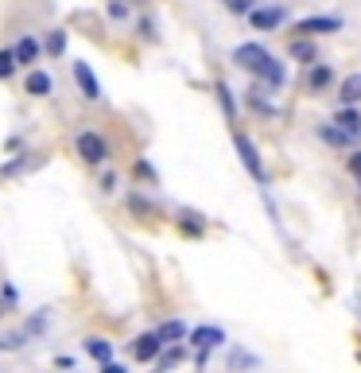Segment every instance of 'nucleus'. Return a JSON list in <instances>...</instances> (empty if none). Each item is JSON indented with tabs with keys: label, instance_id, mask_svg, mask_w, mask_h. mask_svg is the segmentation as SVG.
Masks as SVG:
<instances>
[{
	"label": "nucleus",
	"instance_id": "1",
	"mask_svg": "<svg viewBox=\"0 0 361 373\" xmlns=\"http://www.w3.org/2000/svg\"><path fill=\"white\" fill-rule=\"evenodd\" d=\"M233 63H237L241 70H252V74H261L268 86H280V82H284V67H280V63L261 47V43H241V47L233 51Z\"/></svg>",
	"mask_w": 361,
	"mask_h": 373
},
{
	"label": "nucleus",
	"instance_id": "2",
	"mask_svg": "<svg viewBox=\"0 0 361 373\" xmlns=\"http://www.w3.org/2000/svg\"><path fill=\"white\" fill-rule=\"evenodd\" d=\"M78 156H82L86 164H101V159L109 156V148H105V140H101L97 133H82L78 136Z\"/></svg>",
	"mask_w": 361,
	"mask_h": 373
},
{
	"label": "nucleus",
	"instance_id": "3",
	"mask_svg": "<svg viewBox=\"0 0 361 373\" xmlns=\"http://www.w3.org/2000/svg\"><path fill=\"white\" fill-rule=\"evenodd\" d=\"M233 144H237V152H241V164L249 167V171L257 175V179H261L264 171H261V156H257V144H252L245 133H237V136H233Z\"/></svg>",
	"mask_w": 361,
	"mask_h": 373
},
{
	"label": "nucleus",
	"instance_id": "4",
	"mask_svg": "<svg viewBox=\"0 0 361 373\" xmlns=\"http://www.w3.org/2000/svg\"><path fill=\"white\" fill-rule=\"evenodd\" d=\"M249 24L257 27V32H272V27L284 24V8H252L249 12Z\"/></svg>",
	"mask_w": 361,
	"mask_h": 373
},
{
	"label": "nucleus",
	"instance_id": "5",
	"mask_svg": "<svg viewBox=\"0 0 361 373\" xmlns=\"http://www.w3.org/2000/svg\"><path fill=\"white\" fill-rule=\"evenodd\" d=\"M74 82H78V90H82L90 101L101 98V86H97V78H93V70L86 67V63H74Z\"/></svg>",
	"mask_w": 361,
	"mask_h": 373
},
{
	"label": "nucleus",
	"instance_id": "6",
	"mask_svg": "<svg viewBox=\"0 0 361 373\" xmlns=\"http://www.w3.org/2000/svg\"><path fill=\"white\" fill-rule=\"evenodd\" d=\"M160 346H163L160 334H140V339L132 342V358L136 362H151V358L160 354Z\"/></svg>",
	"mask_w": 361,
	"mask_h": 373
},
{
	"label": "nucleus",
	"instance_id": "7",
	"mask_svg": "<svg viewBox=\"0 0 361 373\" xmlns=\"http://www.w3.org/2000/svg\"><path fill=\"white\" fill-rule=\"evenodd\" d=\"M342 27V20L338 16H311V20H303L295 32H303V35H322V32H338Z\"/></svg>",
	"mask_w": 361,
	"mask_h": 373
},
{
	"label": "nucleus",
	"instance_id": "8",
	"mask_svg": "<svg viewBox=\"0 0 361 373\" xmlns=\"http://www.w3.org/2000/svg\"><path fill=\"white\" fill-rule=\"evenodd\" d=\"M191 339H194V346H198V350H214V346H222V342H226V334H222L218 327H198Z\"/></svg>",
	"mask_w": 361,
	"mask_h": 373
},
{
	"label": "nucleus",
	"instance_id": "9",
	"mask_svg": "<svg viewBox=\"0 0 361 373\" xmlns=\"http://www.w3.org/2000/svg\"><path fill=\"white\" fill-rule=\"evenodd\" d=\"M319 133H322V140H327V144H342V148H350V144L357 140V136H350L346 129H338L334 121H330V124H322Z\"/></svg>",
	"mask_w": 361,
	"mask_h": 373
},
{
	"label": "nucleus",
	"instance_id": "10",
	"mask_svg": "<svg viewBox=\"0 0 361 373\" xmlns=\"http://www.w3.org/2000/svg\"><path fill=\"white\" fill-rule=\"evenodd\" d=\"M35 58H39V43H35L32 35H24V39L16 43V63L27 67V63H35Z\"/></svg>",
	"mask_w": 361,
	"mask_h": 373
},
{
	"label": "nucleus",
	"instance_id": "11",
	"mask_svg": "<svg viewBox=\"0 0 361 373\" xmlns=\"http://www.w3.org/2000/svg\"><path fill=\"white\" fill-rule=\"evenodd\" d=\"M334 124H338V129H346L350 136H357V140H361V117L353 113V109H342V113L334 117Z\"/></svg>",
	"mask_w": 361,
	"mask_h": 373
},
{
	"label": "nucleus",
	"instance_id": "12",
	"mask_svg": "<svg viewBox=\"0 0 361 373\" xmlns=\"http://www.w3.org/2000/svg\"><path fill=\"white\" fill-rule=\"evenodd\" d=\"M86 354H90V358H97V362L105 365V362L113 358V346H109L105 339H86Z\"/></svg>",
	"mask_w": 361,
	"mask_h": 373
},
{
	"label": "nucleus",
	"instance_id": "13",
	"mask_svg": "<svg viewBox=\"0 0 361 373\" xmlns=\"http://www.w3.org/2000/svg\"><path fill=\"white\" fill-rule=\"evenodd\" d=\"M27 93H35V98H47V93H50V78L43 74V70H32V74H27Z\"/></svg>",
	"mask_w": 361,
	"mask_h": 373
},
{
	"label": "nucleus",
	"instance_id": "14",
	"mask_svg": "<svg viewBox=\"0 0 361 373\" xmlns=\"http://www.w3.org/2000/svg\"><path fill=\"white\" fill-rule=\"evenodd\" d=\"M342 101H346V105H350V101H361V70L342 82Z\"/></svg>",
	"mask_w": 361,
	"mask_h": 373
},
{
	"label": "nucleus",
	"instance_id": "15",
	"mask_svg": "<svg viewBox=\"0 0 361 373\" xmlns=\"http://www.w3.org/2000/svg\"><path fill=\"white\" fill-rule=\"evenodd\" d=\"M156 334H160L163 342H179V339H183V334H186V327L179 323V319H171V323H163V327H160V331H156Z\"/></svg>",
	"mask_w": 361,
	"mask_h": 373
},
{
	"label": "nucleus",
	"instance_id": "16",
	"mask_svg": "<svg viewBox=\"0 0 361 373\" xmlns=\"http://www.w3.org/2000/svg\"><path fill=\"white\" fill-rule=\"evenodd\" d=\"M307 82H311L315 90H322V86L330 82V70H327V67H311V74H307Z\"/></svg>",
	"mask_w": 361,
	"mask_h": 373
},
{
	"label": "nucleus",
	"instance_id": "17",
	"mask_svg": "<svg viewBox=\"0 0 361 373\" xmlns=\"http://www.w3.org/2000/svg\"><path fill=\"white\" fill-rule=\"evenodd\" d=\"M16 70V51H0V78H8Z\"/></svg>",
	"mask_w": 361,
	"mask_h": 373
},
{
	"label": "nucleus",
	"instance_id": "18",
	"mask_svg": "<svg viewBox=\"0 0 361 373\" xmlns=\"http://www.w3.org/2000/svg\"><path fill=\"white\" fill-rule=\"evenodd\" d=\"M47 51H50V55H62V51H67V32H50Z\"/></svg>",
	"mask_w": 361,
	"mask_h": 373
},
{
	"label": "nucleus",
	"instance_id": "19",
	"mask_svg": "<svg viewBox=\"0 0 361 373\" xmlns=\"http://www.w3.org/2000/svg\"><path fill=\"white\" fill-rule=\"evenodd\" d=\"M292 55H295V58H303V63H311V58H315V51H311V43L295 39V43H292Z\"/></svg>",
	"mask_w": 361,
	"mask_h": 373
},
{
	"label": "nucleus",
	"instance_id": "20",
	"mask_svg": "<svg viewBox=\"0 0 361 373\" xmlns=\"http://www.w3.org/2000/svg\"><path fill=\"white\" fill-rule=\"evenodd\" d=\"M179 362H183V350H171V354H163V358H160V373L171 369V365H179Z\"/></svg>",
	"mask_w": 361,
	"mask_h": 373
},
{
	"label": "nucleus",
	"instance_id": "21",
	"mask_svg": "<svg viewBox=\"0 0 361 373\" xmlns=\"http://www.w3.org/2000/svg\"><path fill=\"white\" fill-rule=\"evenodd\" d=\"M229 12H249V0H222Z\"/></svg>",
	"mask_w": 361,
	"mask_h": 373
},
{
	"label": "nucleus",
	"instance_id": "22",
	"mask_svg": "<svg viewBox=\"0 0 361 373\" xmlns=\"http://www.w3.org/2000/svg\"><path fill=\"white\" fill-rule=\"evenodd\" d=\"M109 16H113V20H121V16H128V8L121 4V0H113V4H109Z\"/></svg>",
	"mask_w": 361,
	"mask_h": 373
},
{
	"label": "nucleus",
	"instance_id": "23",
	"mask_svg": "<svg viewBox=\"0 0 361 373\" xmlns=\"http://www.w3.org/2000/svg\"><path fill=\"white\" fill-rule=\"evenodd\" d=\"M128 207H132L136 214H151V207H148V202H144V199H132V202H128Z\"/></svg>",
	"mask_w": 361,
	"mask_h": 373
},
{
	"label": "nucleus",
	"instance_id": "24",
	"mask_svg": "<svg viewBox=\"0 0 361 373\" xmlns=\"http://www.w3.org/2000/svg\"><path fill=\"white\" fill-rule=\"evenodd\" d=\"M218 93H222V105H226V113H233V98H229V90H226V86H222Z\"/></svg>",
	"mask_w": 361,
	"mask_h": 373
},
{
	"label": "nucleus",
	"instance_id": "25",
	"mask_svg": "<svg viewBox=\"0 0 361 373\" xmlns=\"http://www.w3.org/2000/svg\"><path fill=\"white\" fill-rule=\"evenodd\" d=\"M350 171L361 175V152H353V156H350Z\"/></svg>",
	"mask_w": 361,
	"mask_h": 373
},
{
	"label": "nucleus",
	"instance_id": "26",
	"mask_svg": "<svg viewBox=\"0 0 361 373\" xmlns=\"http://www.w3.org/2000/svg\"><path fill=\"white\" fill-rule=\"evenodd\" d=\"M101 373H125V369H121V365H113V362H105V369H101Z\"/></svg>",
	"mask_w": 361,
	"mask_h": 373
}]
</instances>
